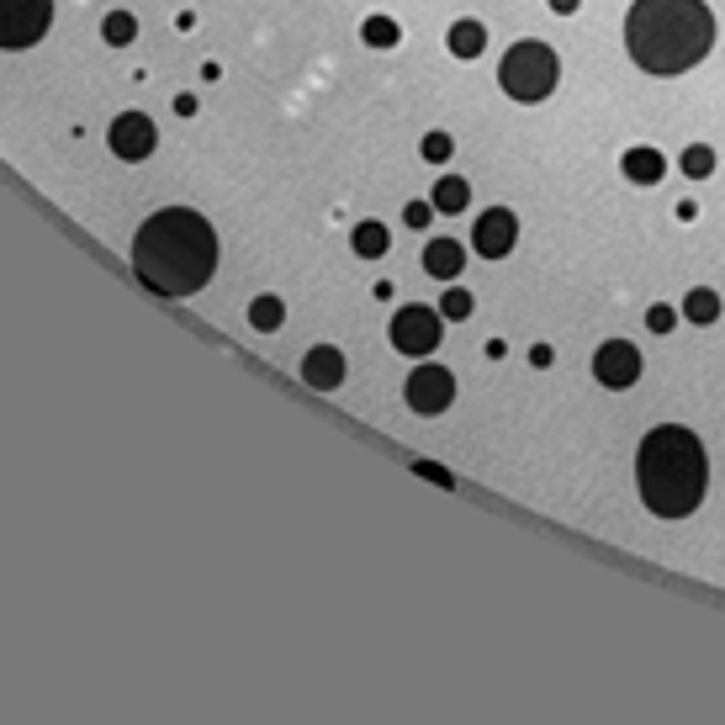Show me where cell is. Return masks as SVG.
<instances>
[{"label": "cell", "instance_id": "8fae6325", "mask_svg": "<svg viewBox=\"0 0 725 725\" xmlns=\"http://www.w3.org/2000/svg\"><path fill=\"white\" fill-rule=\"evenodd\" d=\"M302 382L318 392H334L339 382H344V355H339L334 344H318V350H308L302 355Z\"/></svg>", "mask_w": 725, "mask_h": 725}, {"label": "cell", "instance_id": "5b68a950", "mask_svg": "<svg viewBox=\"0 0 725 725\" xmlns=\"http://www.w3.org/2000/svg\"><path fill=\"white\" fill-rule=\"evenodd\" d=\"M53 27V0H0V49H32Z\"/></svg>", "mask_w": 725, "mask_h": 725}, {"label": "cell", "instance_id": "7a4b0ae2", "mask_svg": "<svg viewBox=\"0 0 725 725\" xmlns=\"http://www.w3.org/2000/svg\"><path fill=\"white\" fill-rule=\"evenodd\" d=\"M625 49L656 80L688 74L715 49V11L704 0H635L625 17Z\"/></svg>", "mask_w": 725, "mask_h": 725}, {"label": "cell", "instance_id": "44dd1931", "mask_svg": "<svg viewBox=\"0 0 725 725\" xmlns=\"http://www.w3.org/2000/svg\"><path fill=\"white\" fill-rule=\"evenodd\" d=\"M683 175H694V180L715 175V148H710V144H688V148H683Z\"/></svg>", "mask_w": 725, "mask_h": 725}, {"label": "cell", "instance_id": "6da1fadb", "mask_svg": "<svg viewBox=\"0 0 725 725\" xmlns=\"http://www.w3.org/2000/svg\"><path fill=\"white\" fill-rule=\"evenodd\" d=\"M133 270L159 297H191L218 270V228L191 207H165L138 228L133 239Z\"/></svg>", "mask_w": 725, "mask_h": 725}, {"label": "cell", "instance_id": "d6986e66", "mask_svg": "<svg viewBox=\"0 0 725 725\" xmlns=\"http://www.w3.org/2000/svg\"><path fill=\"white\" fill-rule=\"evenodd\" d=\"M101 38H106L112 49H127V43L138 38V17H133V11H112V17L101 22Z\"/></svg>", "mask_w": 725, "mask_h": 725}, {"label": "cell", "instance_id": "83f0119b", "mask_svg": "<svg viewBox=\"0 0 725 725\" xmlns=\"http://www.w3.org/2000/svg\"><path fill=\"white\" fill-rule=\"evenodd\" d=\"M578 6H582V0H551V11H561V17H572Z\"/></svg>", "mask_w": 725, "mask_h": 725}, {"label": "cell", "instance_id": "ba28073f", "mask_svg": "<svg viewBox=\"0 0 725 725\" xmlns=\"http://www.w3.org/2000/svg\"><path fill=\"white\" fill-rule=\"evenodd\" d=\"M593 376L604 382L609 392H625L641 382V350L630 339H604L599 355H593Z\"/></svg>", "mask_w": 725, "mask_h": 725}, {"label": "cell", "instance_id": "ffe728a7", "mask_svg": "<svg viewBox=\"0 0 725 725\" xmlns=\"http://www.w3.org/2000/svg\"><path fill=\"white\" fill-rule=\"evenodd\" d=\"M361 38L371 43V49H397V38H403V27L392 22V17H365Z\"/></svg>", "mask_w": 725, "mask_h": 725}, {"label": "cell", "instance_id": "e0dca14e", "mask_svg": "<svg viewBox=\"0 0 725 725\" xmlns=\"http://www.w3.org/2000/svg\"><path fill=\"white\" fill-rule=\"evenodd\" d=\"M355 255H361V260H382V255H387V228H382V222H361V228H355Z\"/></svg>", "mask_w": 725, "mask_h": 725}, {"label": "cell", "instance_id": "ac0fdd59", "mask_svg": "<svg viewBox=\"0 0 725 725\" xmlns=\"http://www.w3.org/2000/svg\"><path fill=\"white\" fill-rule=\"evenodd\" d=\"M429 201H435L439 213H460V207L472 201V186H466L460 175H445V180L435 186V196H429Z\"/></svg>", "mask_w": 725, "mask_h": 725}, {"label": "cell", "instance_id": "cb8c5ba5", "mask_svg": "<svg viewBox=\"0 0 725 725\" xmlns=\"http://www.w3.org/2000/svg\"><path fill=\"white\" fill-rule=\"evenodd\" d=\"M673 323H677V313L667 302H656L652 313H646V329H652V334H673Z\"/></svg>", "mask_w": 725, "mask_h": 725}, {"label": "cell", "instance_id": "7c38bea8", "mask_svg": "<svg viewBox=\"0 0 725 725\" xmlns=\"http://www.w3.org/2000/svg\"><path fill=\"white\" fill-rule=\"evenodd\" d=\"M424 270L439 276V281H456L460 270H466V249H460L456 239H435L429 249H424Z\"/></svg>", "mask_w": 725, "mask_h": 725}, {"label": "cell", "instance_id": "4fadbf2b", "mask_svg": "<svg viewBox=\"0 0 725 725\" xmlns=\"http://www.w3.org/2000/svg\"><path fill=\"white\" fill-rule=\"evenodd\" d=\"M620 169H625V180H635V186H656V180L667 175V159H662L656 148H630L625 159H620Z\"/></svg>", "mask_w": 725, "mask_h": 725}, {"label": "cell", "instance_id": "8992f818", "mask_svg": "<svg viewBox=\"0 0 725 725\" xmlns=\"http://www.w3.org/2000/svg\"><path fill=\"white\" fill-rule=\"evenodd\" d=\"M439 318H445V313H435V308H418V302L403 308V313L392 318V350H397V355H413V361H418V355H435L439 339H445Z\"/></svg>", "mask_w": 725, "mask_h": 725}, {"label": "cell", "instance_id": "30bf717a", "mask_svg": "<svg viewBox=\"0 0 725 725\" xmlns=\"http://www.w3.org/2000/svg\"><path fill=\"white\" fill-rule=\"evenodd\" d=\"M472 244H477V255H487V260H504L508 249L519 244V218H514L508 207H493V213H483V218H477V228H472Z\"/></svg>", "mask_w": 725, "mask_h": 725}, {"label": "cell", "instance_id": "277c9868", "mask_svg": "<svg viewBox=\"0 0 725 725\" xmlns=\"http://www.w3.org/2000/svg\"><path fill=\"white\" fill-rule=\"evenodd\" d=\"M561 80V59L546 43H514V49L504 53V64H498V85H504V96L525 101V106H535V101H546L551 91H557Z\"/></svg>", "mask_w": 725, "mask_h": 725}, {"label": "cell", "instance_id": "7402d4cb", "mask_svg": "<svg viewBox=\"0 0 725 725\" xmlns=\"http://www.w3.org/2000/svg\"><path fill=\"white\" fill-rule=\"evenodd\" d=\"M439 313H445V318H472V291L450 287V291H445V302H439Z\"/></svg>", "mask_w": 725, "mask_h": 725}, {"label": "cell", "instance_id": "2e32d148", "mask_svg": "<svg viewBox=\"0 0 725 725\" xmlns=\"http://www.w3.org/2000/svg\"><path fill=\"white\" fill-rule=\"evenodd\" d=\"M683 318H688V323H715V318H721V297L710 287H694L683 297Z\"/></svg>", "mask_w": 725, "mask_h": 725}, {"label": "cell", "instance_id": "5bb4252c", "mask_svg": "<svg viewBox=\"0 0 725 725\" xmlns=\"http://www.w3.org/2000/svg\"><path fill=\"white\" fill-rule=\"evenodd\" d=\"M445 43H450V53H456V59H477V53L487 49V27L483 22H456Z\"/></svg>", "mask_w": 725, "mask_h": 725}, {"label": "cell", "instance_id": "9a60e30c", "mask_svg": "<svg viewBox=\"0 0 725 725\" xmlns=\"http://www.w3.org/2000/svg\"><path fill=\"white\" fill-rule=\"evenodd\" d=\"M281 323H287V302H281V297H255V302H249V329L276 334Z\"/></svg>", "mask_w": 725, "mask_h": 725}, {"label": "cell", "instance_id": "4316f807", "mask_svg": "<svg viewBox=\"0 0 725 725\" xmlns=\"http://www.w3.org/2000/svg\"><path fill=\"white\" fill-rule=\"evenodd\" d=\"M530 361H535V365H551V361H557V350H551V344H535Z\"/></svg>", "mask_w": 725, "mask_h": 725}, {"label": "cell", "instance_id": "603a6c76", "mask_svg": "<svg viewBox=\"0 0 725 725\" xmlns=\"http://www.w3.org/2000/svg\"><path fill=\"white\" fill-rule=\"evenodd\" d=\"M450 133H429V138H424V159H429V165H445V159H450Z\"/></svg>", "mask_w": 725, "mask_h": 725}, {"label": "cell", "instance_id": "d4e9b609", "mask_svg": "<svg viewBox=\"0 0 725 725\" xmlns=\"http://www.w3.org/2000/svg\"><path fill=\"white\" fill-rule=\"evenodd\" d=\"M429 218H435V201H408V207H403V222H408V228H429Z\"/></svg>", "mask_w": 725, "mask_h": 725}, {"label": "cell", "instance_id": "3957f363", "mask_svg": "<svg viewBox=\"0 0 725 725\" xmlns=\"http://www.w3.org/2000/svg\"><path fill=\"white\" fill-rule=\"evenodd\" d=\"M635 487L656 519H683L694 514L710 487V460L694 429L683 424H656L635 450Z\"/></svg>", "mask_w": 725, "mask_h": 725}, {"label": "cell", "instance_id": "52a82bcc", "mask_svg": "<svg viewBox=\"0 0 725 725\" xmlns=\"http://www.w3.org/2000/svg\"><path fill=\"white\" fill-rule=\"evenodd\" d=\"M403 397H408L413 413L435 418V413H445L450 403H456V376H450L445 365H418V371L408 376V387H403Z\"/></svg>", "mask_w": 725, "mask_h": 725}, {"label": "cell", "instance_id": "9c48e42d", "mask_svg": "<svg viewBox=\"0 0 725 725\" xmlns=\"http://www.w3.org/2000/svg\"><path fill=\"white\" fill-rule=\"evenodd\" d=\"M106 144H112V154H117V159L138 165V159H148V154H154L159 133H154V122H148L144 112H122V117L112 122V133H106Z\"/></svg>", "mask_w": 725, "mask_h": 725}, {"label": "cell", "instance_id": "484cf974", "mask_svg": "<svg viewBox=\"0 0 725 725\" xmlns=\"http://www.w3.org/2000/svg\"><path fill=\"white\" fill-rule=\"evenodd\" d=\"M418 477H429V483H439V487H450V483H456V477H450V472H439V466H429V460H424V466H418Z\"/></svg>", "mask_w": 725, "mask_h": 725}]
</instances>
